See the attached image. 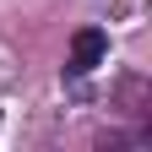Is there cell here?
Instances as JSON below:
<instances>
[{"label": "cell", "mask_w": 152, "mask_h": 152, "mask_svg": "<svg viewBox=\"0 0 152 152\" xmlns=\"http://www.w3.org/2000/svg\"><path fill=\"white\" fill-rule=\"evenodd\" d=\"M103 54H109V38H103L98 27H82V33L71 38V54H65V71H71V76H92V71L103 65Z\"/></svg>", "instance_id": "1"}]
</instances>
